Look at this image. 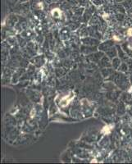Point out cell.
<instances>
[{
  "mask_svg": "<svg viewBox=\"0 0 132 164\" xmlns=\"http://www.w3.org/2000/svg\"><path fill=\"white\" fill-rule=\"evenodd\" d=\"M52 14H53V16H54L55 17H59L61 15V12L59 10L56 8V9H53V11H52Z\"/></svg>",
  "mask_w": 132,
  "mask_h": 164,
  "instance_id": "1",
  "label": "cell"
},
{
  "mask_svg": "<svg viewBox=\"0 0 132 164\" xmlns=\"http://www.w3.org/2000/svg\"><path fill=\"white\" fill-rule=\"evenodd\" d=\"M128 35H129V36H132V29H130V30L128 31Z\"/></svg>",
  "mask_w": 132,
  "mask_h": 164,
  "instance_id": "2",
  "label": "cell"
}]
</instances>
